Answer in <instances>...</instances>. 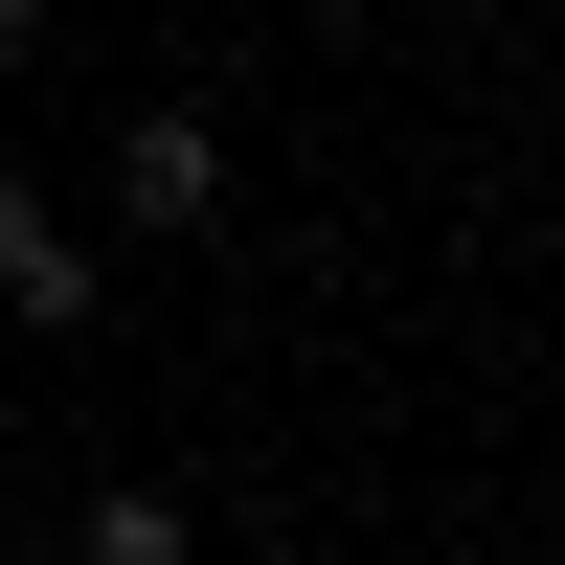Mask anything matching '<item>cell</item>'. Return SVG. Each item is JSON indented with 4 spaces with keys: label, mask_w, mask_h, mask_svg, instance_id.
Returning <instances> with one entry per match:
<instances>
[{
    "label": "cell",
    "mask_w": 565,
    "mask_h": 565,
    "mask_svg": "<svg viewBox=\"0 0 565 565\" xmlns=\"http://www.w3.org/2000/svg\"><path fill=\"white\" fill-rule=\"evenodd\" d=\"M0 68H45V0H0Z\"/></svg>",
    "instance_id": "2"
},
{
    "label": "cell",
    "mask_w": 565,
    "mask_h": 565,
    "mask_svg": "<svg viewBox=\"0 0 565 565\" xmlns=\"http://www.w3.org/2000/svg\"><path fill=\"white\" fill-rule=\"evenodd\" d=\"M23 226H45V181H23V159H0V249H23Z\"/></svg>",
    "instance_id": "3"
},
{
    "label": "cell",
    "mask_w": 565,
    "mask_h": 565,
    "mask_svg": "<svg viewBox=\"0 0 565 565\" xmlns=\"http://www.w3.org/2000/svg\"><path fill=\"white\" fill-rule=\"evenodd\" d=\"M430 23H521V0H430Z\"/></svg>",
    "instance_id": "4"
},
{
    "label": "cell",
    "mask_w": 565,
    "mask_h": 565,
    "mask_svg": "<svg viewBox=\"0 0 565 565\" xmlns=\"http://www.w3.org/2000/svg\"><path fill=\"white\" fill-rule=\"evenodd\" d=\"M204 204H226V136L204 114H136L114 136V226H204Z\"/></svg>",
    "instance_id": "1"
}]
</instances>
